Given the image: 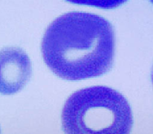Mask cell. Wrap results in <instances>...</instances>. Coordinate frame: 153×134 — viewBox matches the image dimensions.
Listing matches in <instances>:
<instances>
[{
  "label": "cell",
  "instance_id": "6",
  "mask_svg": "<svg viewBox=\"0 0 153 134\" xmlns=\"http://www.w3.org/2000/svg\"><path fill=\"white\" fill-rule=\"evenodd\" d=\"M152 82H153V71H152Z\"/></svg>",
  "mask_w": 153,
  "mask_h": 134
},
{
  "label": "cell",
  "instance_id": "3",
  "mask_svg": "<svg viewBox=\"0 0 153 134\" xmlns=\"http://www.w3.org/2000/svg\"><path fill=\"white\" fill-rule=\"evenodd\" d=\"M31 75V61L24 51L19 48L0 51V93H16L25 86Z\"/></svg>",
  "mask_w": 153,
  "mask_h": 134
},
{
  "label": "cell",
  "instance_id": "1",
  "mask_svg": "<svg viewBox=\"0 0 153 134\" xmlns=\"http://www.w3.org/2000/svg\"><path fill=\"white\" fill-rule=\"evenodd\" d=\"M47 66L63 79L98 77L113 66L115 34L105 18L85 12H70L49 25L42 42Z\"/></svg>",
  "mask_w": 153,
  "mask_h": 134
},
{
  "label": "cell",
  "instance_id": "4",
  "mask_svg": "<svg viewBox=\"0 0 153 134\" xmlns=\"http://www.w3.org/2000/svg\"><path fill=\"white\" fill-rule=\"evenodd\" d=\"M70 3L84 4L104 9H111L125 3L127 0H65Z\"/></svg>",
  "mask_w": 153,
  "mask_h": 134
},
{
  "label": "cell",
  "instance_id": "2",
  "mask_svg": "<svg viewBox=\"0 0 153 134\" xmlns=\"http://www.w3.org/2000/svg\"><path fill=\"white\" fill-rule=\"evenodd\" d=\"M65 134H130L131 109L126 98L107 86H91L72 94L61 115Z\"/></svg>",
  "mask_w": 153,
  "mask_h": 134
},
{
  "label": "cell",
  "instance_id": "7",
  "mask_svg": "<svg viewBox=\"0 0 153 134\" xmlns=\"http://www.w3.org/2000/svg\"><path fill=\"white\" fill-rule=\"evenodd\" d=\"M0 134H1V130H0Z\"/></svg>",
  "mask_w": 153,
  "mask_h": 134
},
{
  "label": "cell",
  "instance_id": "5",
  "mask_svg": "<svg viewBox=\"0 0 153 134\" xmlns=\"http://www.w3.org/2000/svg\"><path fill=\"white\" fill-rule=\"evenodd\" d=\"M149 1H150L152 3H153V0H149Z\"/></svg>",
  "mask_w": 153,
  "mask_h": 134
}]
</instances>
